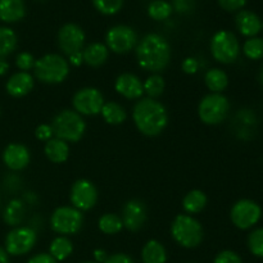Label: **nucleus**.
<instances>
[{"instance_id":"nucleus-1","label":"nucleus","mask_w":263,"mask_h":263,"mask_svg":"<svg viewBox=\"0 0 263 263\" xmlns=\"http://www.w3.org/2000/svg\"><path fill=\"white\" fill-rule=\"evenodd\" d=\"M136 59L144 71H163L171 59V45L163 36L158 33H148L136 45Z\"/></svg>"},{"instance_id":"nucleus-2","label":"nucleus","mask_w":263,"mask_h":263,"mask_svg":"<svg viewBox=\"0 0 263 263\" xmlns=\"http://www.w3.org/2000/svg\"><path fill=\"white\" fill-rule=\"evenodd\" d=\"M133 118L138 130L145 136L159 135L168 123V113L164 105L152 98H143L136 102Z\"/></svg>"},{"instance_id":"nucleus-3","label":"nucleus","mask_w":263,"mask_h":263,"mask_svg":"<svg viewBox=\"0 0 263 263\" xmlns=\"http://www.w3.org/2000/svg\"><path fill=\"white\" fill-rule=\"evenodd\" d=\"M51 128L55 138L66 143H76L84 136L86 131V123L81 115L76 110L64 109L54 117Z\"/></svg>"},{"instance_id":"nucleus-4","label":"nucleus","mask_w":263,"mask_h":263,"mask_svg":"<svg viewBox=\"0 0 263 263\" xmlns=\"http://www.w3.org/2000/svg\"><path fill=\"white\" fill-rule=\"evenodd\" d=\"M33 73L43 84H61L68 76L69 63L59 54H46L36 61Z\"/></svg>"},{"instance_id":"nucleus-5","label":"nucleus","mask_w":263,"mask_h":263,"mask_svg":"<svg viewBox=\"0 0 263 263\" xmlns=\"http://www.w3.org/2000/svg\"><path fill=\"white\" fill-rule=\"evenodd\" d=\"M171 235L179 246L184 248H197L203 241V228L198 220L190 215H177L171 225Z\"/></svg>"},{"instance_id":"nucleus-6","label":"nucleus","mask_w":263,"mask_h":263,"mask_svg":"<svg viewBox=\"0 0 263 263\" xmlns=\"http://www.w3.org/2000/svg\"><path fill=\"white\" fill-rule=\"evenodd\" d=\"M230 110L229 99L222 94H208L200 100L198 107V115L200 121L205 125H220L223 122Z\"/></svg>"},{"instance_id":"nucleus-7","label":"nucleus","mask_w":263,"mask_h":263,"mask_svg":"<svg viewBox=\"0 0 263 263\" xmlns=\"http://www.w3.org/2000/svg\"><path fill=\"white\" fill-rule=\"evenodd\" d=\"M211 53L220 63H234L240 54V44L238 37L230 31H217L211 39Z\"/></svg>"},{"instance_id":"nucleus-8","label":"nucleus","mask_w":263,"mask_h":263,"mask_svg":"<svg viewBox=\"0 0 263 263\" xmlns=\"http://www.w3.org/2000/svg\"><path fill=\"white\" fill-rule=\"evenodd\" d=\"M84 223V216L81 211L74 207H58L50 217V228L59 235H72L76 234Z\"/></svg>"},{"instance_id":"nucleus-9","label":"nucleus","mask_w":263,"mask_h":263,"mask_svg":"<svg viewBox=\"0 0 263 263\" xmlns=\"http://www.w3.org/2000/svg\"><path fill=\"white\" fill-rule=\"evenodd\" d=\"M262 217V208L252 199H240L231 207L230 220L240 230L256 226Z\"/></svg>"},{"instance_id":"nucleus-10","label":"nucleus","mask_w":263,"mask_h":263,"mask_svg":"<svg viewBox=\"0 0 263 263\" xmlns=\"http://www.w3.org/2000/svg\"><path fill=\"white\" fill-rule=\"evenodd\" d=\"M105 45L113 53L126 54L138 45V33L130 26H113L105 35Z\"/></svg>"},{"instance_id":"nucleus-11","label":"nucleus","mask_w":263,"mask_h":263,"mask_svg":"<svg viewBox=\"0 0 263 263\" xmlns=\"http://www.w3.org/2000/svg\"><path fill=\"white\" fill-rule=\"evenodd\" d=\"M37 235L31 228H15L5 238V251L10 256H23L35 247Z\"/></svg>"},{"instance_id":"nucleus-12","label":"nucleus","mask_w":263,"mask_h":263,"mask_svg":"<svg viewBox=\"0 0 263 263\" xmlns=\"http://www.w3.org/2000/svg\"><path fill=\"white\" fill-rule=\"evenodd\" d=\"M72 104L79 115L95 116L99 115L104 105V97L95 87H84L73 95Z\"/></svg>"},{"instance_id":"nucleus-13","label":"nucleus","mask_w":263,"mask_h":263,"mask_svg":"<svg viewBox=\"0 0 263 263\" xmlns=\"http://www.w3.org/2000/svg\"><path fill=\"white\" fill-rule=\"evenodd\" d=\"M58 46L66 55L82 51L85 44V32L76 23H66L58 31Z\"/></svg>"},{"instance_id":"nucleus-14","label":"nucleus","mask_w":263,"mask_h":263,"mask_svg":"<svg viewBox=\"0 0 263 263\" xmlns=\"http://www.w3.org/2000/svg\"><path fill=\"white\" fill-rule=\"evenodd\" d=\"M69 199L73 207L79 211H89L98 202V190L91 181L80 179L72 185Z\"/></svg>"},{"instance_id":"nucleus-15","label":"nucleus","mask_w":263,"mask_h":263,"mask_svg":"<svg viewBox=\"0 0 263 263\" xmlns=\"http://www.w3.org/2000/svg\"><path fill=\"white\" fill-rule=\"evenodd\" d=\"M122 220L123 228L130 231H138L145 225L146 222V208L141 200L131 199L123 205L122 215L120 216Z\"/></svg>"},{"instance_id":"nucleus-16","label":"nucleus","mask_w":263,"mask_h":263,"mask_svg":"<svg viewBox=\"0 0 263 263\" xmlns=\"http://www.w3.org/2000/svg\"><path fill=\"white\" fill-rule=\"evenodd\" d=\"M30 151L27 146L20 143H12L4 149L3 153V161L5 166L10 168L12 171H21L26 168L30 163Z\"/></svg>"},{"instance_id":"nucleus-17","label":"nucleus","mask_w":263,"mask_h":263,"mask_svg":"<svg viewBox=\"0 0 263 263\" xmlns=\"http://www.w3.org/2000/svg\"><path fill=\"white\" fill-rule=\"evenodd\" d=\"M116 91L126 99L136 100L141 99L144 94V86L141 80L133 73H122L116 79Z\"/></svg>"},{"instance_id":"nucleus-18","label":"nucleus","mask_w":263,"mask_h":263,"mask_svg":"<svg viewBox=\"0 0 263 263\" xmlns=\"http://www.w3.org/2000/svg\"><path fill=\"white\" fill-rule=\"evenodd\" d=\"M235 25L239 32L246 37H256L262 31V21L251 10H240L235 17Z\"/></svg>"},{"instance_id":"nucleus-19","label":"nucleus","mask_w":263,"mask_h":263,"mask_svg":"<svg viewBox=\"0 0 263 263\" xmlns=\"http://www.w3.org/2000/svg\"><path fill=\"white\" fill-rule=\"evenodd\" d=\"M33 85H35L33 77L28 72H17L9 77L7 85H5V89H7L8 94L12 97L22 98L31 92Z\"/></svg>"},{"instance_id":"nucleus-20","label":"nucleus","mask_w":263,"mask_h":263,"mask_svg":"<svg viewBox=\"0 0 263 263\" xmlns=\"http://www.w3.org/2000/svg\"><path fill=\"white\" fill-rule=\"evenodd\" d=\"M26 15V4L23 0H0V21L14 23Z\"/></svg>"},{"instance_id":"nucleus-21","label":"nucleus","mask_w":263,"mask_h":263,"mask_svg":"<svg viewBox=\"0 0 263 263\" xmlns=\"http://www.w3.org/2000/svg\"><path fill=\"white\" fill-rule=\"evenodd\" d=\"M109 50L107 45L102 43H91L82 50L84 63L90 67H100L107 62Z\"/></svg>"},{"instance_id":"nucleus-22","label":"nucleus","mask_w":263,"mask_h":263,"mask_svg":"<svg viewBox=\"0 0 263 263\" xmlns=\"http://www.w3.org/2000/svg\"><path fill=\"white\" fill-rule=\"evenodd\" d=\"M46 158L53 163H64L69 157V146L66 141L58 138H53L45 143Z\"/></svg>"},{"instance_id":"nucleus-23","label":"nucleus","mask_w":263,"mask_h":263,"mask_svg":"<svg viewBox=\"0 0 263 263\" xmlns=\"http://www.w3.org/2000/svg\"><path fill=\"white\" fill-rule=\"evenodd\" d=\"M143 263H166L167 252L158 240H149L141 249Z\"/></svg>"},{"instance_id":"nucleus-24","label":"nucleus","mask_w":263,"mask_h":263,"mask_svg":"<svg viewBox=\"0 0 263 263\" xmlns=\"http://www.w3.org/2000/svg\"><path fill=\"white\" fill-rule=\"evenodd\" d=\"M207 195L202 190H192L182 199V208L186 215H197L202 212L207 205Z\"/></svg>"},{"instance_id":"nucleus-25","label":"nucleus","mask_w":263,"mask_h":263,"mask_svg":"<svg viewBox=\"0 0 263 263\" xmlns=\"http://www.w3.org/2000/svg\"><path fill=\"white\" fill-rule=\"evenodd\" d=\"M26 215V203L25 200L12 199L5 207L3 218L5 223L9 226H18L23 221Z\"/></svg>"},{"instance_id":"nucleus-26","label":"nucleus","mask_w":263,"mask_h":263,"mask_svg":"<svg viewBox=\"0 0 263 263\" xmlns=\"http://www.w3.org/2000/svg\"><path fill=\"white\" fill-rule=\"evenodd\" d=\"M100 115L104 118V121L109 125H121L127 118L125 108L116 102H104Z\"/></svg>"},{"instance_id":"nucleus-27","label":"nucleus","mask_w":263,"mask_h":263,"mask_svg":"<svg viewBox=\"0 0 263 263\" xmlns=\"http://www.w3.org/2000/svg\"><path fill=\"white\" fill-rule=\"evenodd\" d=\"M72 252H73V244L66 236H58L49 246V254L57 262L64 261L66 258H68Z\"/></svg>"},{"instance_id":"nucleus-28","label":"nucleus","mask_w":263,"mask_h":263,"mask_svg":"<svg viewBox=\"0 0 263 263\" xmlns=\"http://www.w3.org/2000/svg\"><path fill=\"white\" fill-rule=\"evenodd\" d=\"M204 82L211 91L216 92V94H221V91H223L228 87L229 77L222 69L212 68L205 73Z\"/></svg>"},{"instance_id":"nucleus-29","label":"nucleus","mask_w":263,"mask_h":263,"mask_svg":"<svg viewBox=\"0 0 263 263\" xmlns=\"http://www.w3.org/2000/svg\"><path fill=\"white\" fill-rule=\"evenodd\" d=\"M98 226L103 234L115 235L122 230L123 223L120 216L116 215V213H104L98 221Z\"/></svg>"},{"instance_id":"nucleus-30","label":"nucleus","mask_w":263,"mask_h":263,"mask_svg":"<svg viewBox=\"0 0 263 263\" xmlns=\"http://www.w3.org/2000/svg\"><path fill=\"white\" fill-rule=\"evenodd\" d=\"M17 48V35L9 27H0V59L9 55Z\"/></svg>"},{"instance_id":"nucleus-31","label":"nucleus","mask_w":263,"mask_h":263,"mask_svg":"<svg viewBox=\"0 0 263 263\" xmlns=\"http://www.w3.org/2000/svg\"><path fill=\"white\" fill-rule=\"evenodd\" d=\"M171 3L166 0H153L148 5V15L154 21H164L172 14Z\"/></svg>"},{"instance_id":"nucleus-32","label":"nucleus","mask_w":263,"mask_h":263,"mask_svg":"<svg viewBox=\"0 0 263 263\" xmlns=\"http://www.w3.org/2000/svg\"><path fill=\"white\" fill-rule=\"evenodd\" d=\"M143 86H144V92L148 95V98L156 99V98L161 97V95L163 94L164 80L161 74L153 73L143 82Z\"/></svg>"},{"instance_id":"nucleus-33","label":"nucleus","mask_w":263,"mask_h":263,"mask_svg":"<svg viewBox=\"0 0 263 263\" xmlns=\"http://www.w3.org/2000/svg\"><path fill=\"white\" fill-rule=\"evenodd\" d=\"M244 55L252 61L263 58V37H249L243 45Z\"/></svg>"},{"instance_id":"nucleus-34","label":"nucleus","mask_w":263,"mask_h":263,"mask_svg":"<svg viewBox=\"0 0 263 263\" xmlns=\"http://www.w3.org/2000/svg\"><path fill=\"white\" fill-rule=\"evenodd\" d=\"M95 9L104 15H113L121 10L123 0H92Z\"/></svg>"},{"instance_id":"nucleus-35","label":"nucleus","mask_w":263,"mask_h":263,"mask_svg":"<svg viewBox=\"0 0 263 263\" xmlns=\"http://www.w3.org/2000/svg\"><path fill=\"white\" fill-rule=\"evenodd\" d=\"M248 248L253 256L263 258V228L256 229L249 234Z\"/></svg>"},{"instance_id":"nucleus-36","label":"nucleus","mask_w":263,"mask_h":263,"mask_svg":"<svg viewBox=\"0 0 263 263\" xmlns=\"http://www.w3.org/2000/svg\"><path fill=\"white\" fill-rule=\"evenodd\" d=\"M36 63V59L33 58L32 54H30L28 51H22L17 55L15 58V66L18 67L21 72H27L30 69H33Z\"/></svg>"},{"instance_id":"nucleus-37","label":"nucleus","mask_w":263,"mask_h":263,"mask_svg":"<svg viewBox=\"0 0 263 263\" xmlns=\"http://www.w3.org/2000/svg\"><path fill=\"white\" fill-rule=\"evenodd\" d=\"M213 263H243L240 256L233 251H222L216 256Z\"/></svg>"},{"instance_id":"nucleus-38","label":"nucleus","mask_w":263,"mask_h":263,"mask_svg":"<svg viewBox=\"0 0 263 263\" xmlns=\"http://www.w3.org/2000/svg\"><path fill=\"white\" fill-rule=\"evenodd\" d=\"M35 136L36 139L41 141H49L50 139H53L54 133H53V128H51L50 125H46V123H43V125H39L36 127L35 131Z\"/></svg>"},{"instance_id":"nucleus-39","label":"nucleus","mask_w":263,"mask_h":263,"mask_svg":"<svg viewBox=\"0 0 263 263\" xmlns=\"http://www.w3.org/2000/svg\"><path fill=\"white\" fill-rule=\"evenodd\" d=\"M218 4L226 12H236L247 4V0H218Z\"/></svg>"},{"instance_id":"nucleus-40","label":"nucleus","mask_w":263,"mask_h":263,"mask_svg":"<svg viewBox=\"0 0 263 263\" xmlns=\"http://www.w3.org/2000/svg\"><path fill=\"white\" fill-rule=\"evenodd\" d=\"M172 9L179 13H189L194 8V0H172Z\"/></svg>"},{"instance_id":"nucleus-41","label":"nucleus","mask_w":263,"mask_h":263,"mask_svg":"<svg viewBox=\"0 0 263 263\" xmlns=\"http://www.w3.org/2000/svg\"><path fill=\"white\" fill-rule=\"evenodd\" d=\"M181 68L185 73L194 74L197 73L198 69H199V62L195 58H193V57H187V58H185L184 61H182Z\"/></svg>"},{"instance_id":"nucleus-42","label":"nucleus","mask_w":263,"mask_h":263,"mask_svg":"<svg viewBox=\"0 0 263 263\" xmlns=\"http://www.w3.org/2000/svg\"><path fill=\"white\" fill-rule=\"evenodd\" d=\"M104 263H134L133 258L125 253H116L112 256H108L107 261Z\"/></svg>"},{"instance_id":"nucleus-43","label":"nucleus","mask_w":263,"mask_h":263,"mask_svg":"<svg viewBox=\"0 0 263 263\" xmlns=\"http://www.w3.org/2000/svg\"><path fill=\"white\" fill-rule=\"evenodd\" d=\"M27 263H58L49 253H40L31 257Z\"/></svg>"},{"instance_id":"nucleus-44","label":"nucleus","mask_w":263,"mask_h":263,"mask_svg":"<svg viewBox=\"0 0 263 263\" xmlns=\"http://www.w3.org/2000/svg\"><path fill=\"white\" fill-rule=\"evenodd\" d=\"M68 62H69V64H72V66H74V67L81 66V64L84 63V58H82V51H80V53H74V54H72V55H69L68 57Z\"/></svg>"},{"instance_id":"nucleus-45","label":"nucleus","mask_w":263,"mask_h":263,"mask_svg":"<svg viewBox=\"0 0 263 263\" xmlns=\"http://www.w3.org/2000/svg\"><path fill=\"white\" fill-rule=\"evenodd\" d=\"M94 258L97 263H104L108 258L107 252L103 251V249H97V251L94 252Z\"/></svg>"},{"instance_id":"nucleus-46","label":"nucleus","mask_w":263,"mask_h":263,"mask_svg":"<svg viewBox=\"0 0 263 263\" xmlns=\"http://www.w3.org/2000/svg\"><path fill=\"white\" fill-rule=\"evenodd\" d=\"M9 69V63L4 59H0V76H4Z\"/></svg>"},{"instance_id":"nucleus-47","label":"nucleus","mask_w":263,"mask_h":263,"mask_svg":"<svg viewBox=\"0 0 263 263\" xmlns=\"http://www.w3.org/2000/svg\"><path fill=\"white\" fill-rule=\"evenodd\" d=\"M0 263H9V257H8V253L5 249H3L0 247Z\"/></svg>"},{"instance_id":"nucleus-48","label":"nucleus","mask_w":263,"mask_h":263,"mask_svg":"<svg viewBox=\"0 0 263 263\" xmlns=\"http://www.w3.org/2000/svg\"><path fill=\"white\" fill-rule=\"evenodd\" d=\"M258 79H259V82L263 85V66L261 67V69H259V74H258Z\"/></svg>"},{"instance_id":"nucleus-49","label":"nucleus","mask_w":263,"mask_h":263,"mask_svg":"<svg viewBox=\"0 0 263 263\" xmlns=\"http://www.w3.org/2000/svg\"><path fill=\"white\" fill-rule=\"evenodd\" d=\"M84 263H97V262H91V261H87V262H84Z\"/></svg>"},{"instance_id":"nucleus-50","label":"nucleus","mask_w":263,"mask_h":263,"mask_svg":"<svg viewBox=\"0 0 263 263\" xmlns=\"http://www.w3.org/2000/svg\"><path fill=\"white\" fill-rule=\"evenodd\" d=\"M262 31H263V22H262Z\"/></svg>"}]
</instances>
